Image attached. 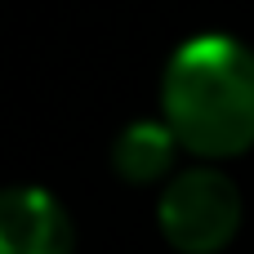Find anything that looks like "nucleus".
Wrapping results in <instances>:
<instances>
[{"label":"nucleus","instance_id":"f257e3e1","mask_svg":"<svg viewBox=\"0 0 254 254\" xmlns=\"http://www.w3.org/2000/svg\"><path fill=\"white\" fill-rule=\"evenodd\" d=\"M161 112L179 147L201 161H228L254 147V49L205 31L183 40L161 76Z\"/></svg>","mask_w":254,"mask_h":254},{"label":"nucleus","instance_id":"20e7f679","mask_svg":"<svg viewBox=\"0 0 254 254\" xmlns=\"http://www.w3.org/2000/svg\"><path fill=\"white\" fill-rule=\"evenodd\" d=\"M174 152H179V138L165 121H134L116 134L112 143V170L125 179V183H170V170H174Z\"/></svg>","mask_w":254,"mask_h":254},{"label":"nucleus","instance_id":"f03ea898","mask_svg":"<svg viewBox=\"0 0 254 254\" xmlns=\"http://www.w3.org/2000/svg\"><path fill=\"white\" fill-rule=\"evenodd\" d=\"M156 223L179 254H219L241 228V188L214 165L179 170L161 188Z\"/></svg>","mask_w":254,"mask_h":254},{"label":"nucleus","instance_id":"7ed1b4c3","mask_svg":"<svg viewBox=\"0 0 254 254\" xmlns=\"http://www.w3.org/2000/svg\"><path fill=\"white\" fill-rule=\"evenodd\" d=\"M76 228L45 188H0V254H71Z\"/></svg>","mask_w":254,"mask_h":254}]
</instances>
